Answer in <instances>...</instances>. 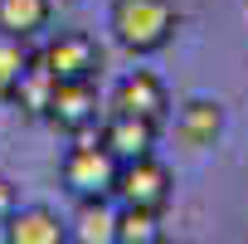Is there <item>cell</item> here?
Wrapping results in <instances>:
<instances>
[{
  "mask_svg": "<svg viewBox=\"0 0 248 244\" xmlns=\"http://www.w3.org/2000/svg\"><path fill=\"white\" fill-rule=\"evenodd\" d=\"M175 25H180V10L170 0H112V15H107V30L127 54L166 49L175 39Z\"/></svg>",
  "mask_w": 248,
  "mask_h": 244,
  "instance_id": "1",
  "label": "cell"
},
{
  "mask_svg": "<svg viewBox=\"0 0 248 244\" xmlns=\"http://www.w3.org/2000/svg\"><path fill=\"white\" fill-rule=\"evenodd\" d=\"M117 157L102 147V142H73L68 157H63V191L78 195V200H112V186H117Z\"/></svg>",
  "mask_w": 248,
  "mask_h": 244,
  "instance_id": "2",
  "label": "cell"
},
{
  "mask_svg": "<svg viewBox=\"0 0 248 244\" xmlns=\"http://www.w3.org/2000/svg\"><path fill=\"white\" fill-rule=\"evenodd\" d=\"M112 200L122 205H137V210H151L161 215L170 205V171L151 157H137V161H122L117 166V186H112Z\"/></svg>",
  "mask_w": 248,
  "mask_h": 244,
  "instance_id": "3",
  "label": "cell"
},
{
  "mask_svg": "<svg viewBox=\"0 0 248 244\" xmlns=\"http://www.w3.org/2000/svg\"><path fill=\"white\" fill-rule=\"evenodd\" d=\"M107 107H112V112H132V117L166 122V112H170V98H166V83H161L156 73L137 69V73H127V78H117V88H112Z\"/></svg>",
  "mask_w": 248,
  "mask_h": 244,
  "instance_id": "4",
  "label": "cell"
},
{
  "mask_svg": "<svg viewBox=\"0 0 248 244\" xmlns=\"http://www.w3.org/2000/svg\"><path fill=\"white\" fill-rule=\"evenodd\" d=\"M44 117L59 132H68V137L83 132L88 122H97V88H93V78H59Z\"/></svg>",
  "mask_w": 248,
  "mask_h": 244,
  "instance_id": "5",
  "label": "cell"
},
{
  "mask_svg": "<svg viewBox=\"0 0 248 244\" xmlns=\"http://www.w3.org/2000/svg\"><path fill=\"white\" fill-rule=\"evenodd\" d=\"M39 64H44L54 78H93V73L102 69V49H97L88 35L68 30V35H54V39L44 44Z\"/></svg>",
  "mask_w": 248,
  "mask_h": 244,
  "instance_id": "6",
  "label": "cell"
},
{
  "mask_svg": "<svg viewBox=\"0 0 248 244\" xmlns=\"http://www.w3.org/2000/svg\"><path fill=\"white\" fill-rule=\"evenodd\" d=\"M156 132H161V122H151V117L107 112V122H102V147H107L117 161H137V157H151V152H156Z\"/></svg>",
  "mask_w": 248,
  "mask_h": 244,
  "instance_id": "7",
  "label": "cell"
},
{
  "mask_svg": "<svg viewBox=\"0 0 248 244\" xmlns=\"http://www.w3.org/2000/svg\"><path fill=\"white\" fill-rule=\"evenodd\" d=\"M5 239L10 244H63L68 239V225L49 210V205H15V215L5 220Z\"/></svg>",
  "mask_w": 248,
  "mask_h": 244,
  "instance_id": "8",
  "label": "cell"
},
{
  "mask_svg": "<svg viewBox=\"0 0 248 244\" xmlns=\"http://www.w3.org/2000/svg\"><path fill=\"white\" fill-rule=\"evenodd\" d=\"M175 132L190 147H214V137L224 132V107L214 98H190L180 107V117H175Z\"/></svg>",
  "mask_w": 248,
  "mask_h": 244,
  "instance_id": "9",
  "label": "cell"
},
{
  "mask_svg": "<svg viewBox=\"0 0 248 244\" xmlns=\"http://www.w3.org/2000/svg\"><path fill=\"white\" fill-rule=\"evenodd\" d=\"M54 15V0H0V35L5 39H34Z\"/></svg>",
  "mask_w": 248,
  "mask_h": 244,
  "instance_id": "10",
  "label": "cell"
},
{
  "mask_svg": "<svg viewBox=\"0 0 248 244\" xmlns=\"http://www.w3.org/2000/svg\"><path fill=\"white\" fill-rule=\"evenodd\" d=\"M68 239H78V244H117V210L107 205V195L102 200H78Z\"/></svg>",
  "mask_w": 248,
  "mask_h": 244,
  "instance_id": "11",
  "label": "cell"
},
{
  "mask_svg": "<svg viewBox=\"0 0 248 244\" xmlns=\"http://www.w3.org/2000/svg\"><path fill=\"white\" fill-rule=\"evenodd\" d=\"M54 83H59V78H54L39 59H30V69L20 73L10 103H20V112H30V117H44V112H49V98H54Z\"/></svg>",
  "mask_w": 248,
  "mask_h": 244,
  "instance_id": "12",
  "label": "cell"
},
{
  "mask_svg": "<svg viewBox=\"0 0 248 244\" xmlns=\"http://www.w3.org/2000/svg\"><path fill=\"white\" fill-rule=\"evenodd\" d=\"M117 244H161V215L122 205L117 210Z\"/></svg>",
  "mask_w": 248,
  "mask_h": 244,
  "instance_id": "13",
  "label": "cell"
},
{
  "mask_svg": "<svg viewBox=\"0 0 248 244\" xmlns=\"http://www.w3.org/2000/svg\"><path fill=\"white\" fill-rule=\"evenodd\" d=\"M25 69H30L25 44L20 39H5V44H0V98H5V103H10V93H15V83H20Z\"/></svg>",
  "mask_w": 248,
  "mask_h": 244,
  "instance_id": "14",
  "label": "cell"
},
{
  "mask_svg": "<svg viewBox=\"0 0 248 244\" xmlns=\"http://www.w3.org/2000/svg\"><path fill=\"white\" fill-rule=\"evenodd\" d=\"M10 215H15V186H10L5 176H0V225H5Z\"/></svg>",
  "mask_w": 248,
  "mask_h": 244,
  "instance_id": "15",
  "label": "cell"
}]
</instances>
